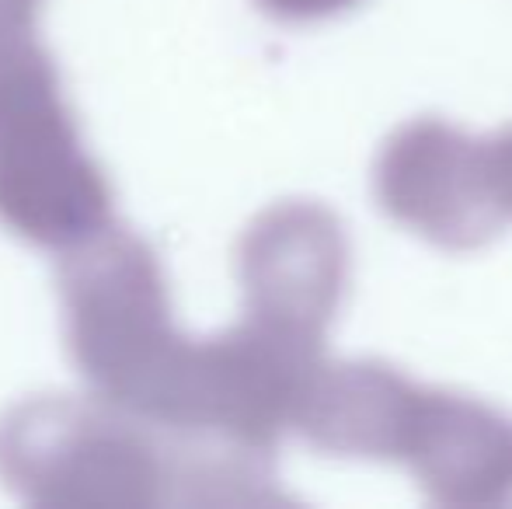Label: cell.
Returning <instances> with one entry per match:
<instances>
[{
	"label": "cell",
	"instance_id": "6da1fadb",
	"mask_svg": "<svg viewBox=\"0 0 512 509\" xmlns=\"http://www.w3.org/2000/svg\"><path fill=\"white\" fill-rule=\"evenodd\" d=\"M112 192L32 32L0 39V220L46 248H74L108 227Z\"/></svg>",
	"mask_w": 512,
	"mask_h": 509
},
{
	"label": "cell",
	"instance_id": "7a4b0ae2",
	"mask_svg": "<svg viewBox=\"0 0 512 509\" xmlns=\"http://www.w3.org/2000/svg\"><path fill=\"white\" fill-rule=\"evenodd\" d=\"M60 286L77 367L108 405L150 419L178 363L150 248L102 227L70 248Z\"/></svg>",
	"mask_w": 512,
	"mask_h": 509
},
{
	"label": "cell",
	"instance_id": "3957f363",
	"mask_svg": "<svg viewBox=\"0 0 512 509\" xmlns=\"http://www.w3.org/2000/svg\"><path fill=\"white\" fill-rule=\"evenodd\" d=\"M0 478L32 503H157V447L98 405L42 398L0 422Z\"/></svg>",
	"mask_w": 512,
	"mask_h": 509
},
{
	"label": "cell",
	"instance_id": "277c9868",
	"mask_svg": "<svg viewBox=\"0 0 512 509\" xmlns=\"http://www.w3.org/2000/svg\"><path fill=\"white\" fill-rule=\"evenodd\" d=\"M39 0H0V39L32 32V18Z\"/></svg>",
	"mask_w": 512,
	"mask_h": 509
}]
</instances>
